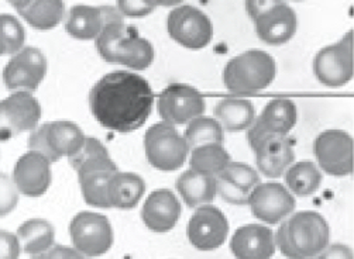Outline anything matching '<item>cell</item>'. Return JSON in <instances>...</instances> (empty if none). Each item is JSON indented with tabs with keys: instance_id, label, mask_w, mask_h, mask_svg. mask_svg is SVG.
<instances>
[{
	"instance_id": "1",
	"label": "cell",
	"mask_w": 354,
	"mask_h": 259,
	"mask_svg": "<svg viewBox=\"0 0 354 259\" xmlns=\"http://www.w3.org/2000/svg\"><path fill=\"white\" fill-rule=\"evenodd\" d=\"M154 104L149 81L129 70H115L100 78L89 93L97 123L112 131L131 133L143 127Z\"/></svg>"
},
{
	"instance_id": "2",
	"label": "cell",
	"mask_w": 354,
	"mask_h": 259,
	"mask_svg": "<svg viewBox=\"0 0 354 259\" xmlns=\"http://www.w3.org/2000/svg\"><path fill=\"white\" fill-rule=\"evenodd\" d=\"M329 224L322 214L298 211L279 226L275 245L288 259L315 258L329 245Z\"/></svg>"
},
{
	"instance_id": "3",
	"label": "cell",
	"mask_w": 354,
	"mask_h": 259,
	"mask_svg": "<svg viewBox=\"0 0 354 259\" xmlns=\"http://www.w3.org/2000/svg\"><path fill=\"white\" fill-rule=\"evenodd\" d=\"M99 55L111 64L145 70L154 61L153 44L138 34V30L124 21L104 26L95 40Z\"/></svg>"
},
{
	"instance_id": "4",
	"label": "cell",
	"mask_w": 354,
	"mask_h": 259,
	"mask_svg": "<svg viewBox=\"0 0 354 259\" xmlns=\"http://www.w3.org/2000/svg\"><path fill=\"white\" fill-rule=\"evenodd\" d=\"M275 75L277 64L268 52L249 50L226 64L223 82L234 93H253L268 88L274 82Z\"/></svg>"
},
{
	"instance_id": "5",
	"label": "cell",
	"mask_w": 354,
	"mask_h": 259,
	"mask_svg": "<svg viewBox=\"0 0 354 259\" xmlns=\"http://www.w3.org/2000/svg\"><path fill=\"white\" fill-rule=\"evenodd\" d=\"M85 140L86 137L78 124L68 120H57L31 131L28 148L30 151L41 154L53 164L61 158L71 160L77 155Z\"/></svg>"
},
{
	"instance_id": "6",
	"label": "cell",
	"mask_w": 354,
	"mask_h": 259,
	"mask_svg": "<svg viewBox=\"0 0 354 259\" xmlns=\"http://www.w3.org/2000/svg\"><path fill=\"white\" fill-rule=\"evenodd\" d=\"M247 13L252 16L259 39L270 46L288 43L297 32L295 10L284 2H249Z\"/></svg>"
},
{
	"instance_id": "7",
	"label": "cell",
	"mask_w": 354,
	"mask_h": 259,
	"mask_svg": "<svg viewBox=\"0 0 354 259\" xmlns=\"http://www.w3.org/2000/svg\"><path fill=\"white\" fill-rule=\"evenodd\" d=\"M145 150L149 162L158 171L169 172L184 166L189 146L174 126L160 122L153 124L145 135Z\"/></svg>"
},
{
	"instance_id": "8",
	"label": "cell",
	"mask_w": 354,
	"mask_h": 259,
	"mask_svg": "<svg viewBox=\"0 0 354 259\" xmlns=\"http://www.w3.org/2000/svg\"><path fill=\"white\" fill-rule=\"evenodd\" d=\"M69 234L74 248L84 256H100L113 245V229L111 221L99 213H78L71 221Z\"/></svg>"
},
{
	"instance_id": "9",
	"label": "cell",
	"mask_w": 354,
	"mask_h": 259,
	"mask_svg": "<svg viewBox=\"0 0 354 259\" xmlns=\"http://www.w3.org/2000/svg\"><path fill=\"white\" fill-rule=\"evenodd\" d=\"M167 30L174 41L189 50L205 48L214 37V24L207 15L191 5H183L169 12Z\"/></svg>"
},
{
	"instance_id": "10",
	"label": "cell",
	"mask_w": 354,
	"mask_h": 259,
	"mask_svg": "<svg viewBox=\"0 0 354 259\" xmlns=\"http://www.w3.org/2000/svg\"><path fill=\"white\" fill-rule=\"evenodd\" d=\"M313 73L317 81L329 88L344 86L353 79V31L347 32L339 43L316 54Z\"/></svg>"
},
{
	"instance_id": "11",
	"label": "cell",
	"mask_w": 354,
	"mask_h": 259,
	"mask_svg": "<svg viewBox=\"0 0 354 259\" xmlns=\"http://www.w3.org/2000/svg\"><path fill=\"white\" fill-rule=\"evenodd\" d=\"M41 119V106L30 92H13L0 100V141L34 131Z\"/></svg>"
},
{
	"instance_id": "12",
	"label": "cell",
	"mask_w": 354,
	"mask_h": 259,
	"mask_svg": "<svg viewBox=\"0 0 354 259\" xmlns=\"http://www.w3.org/2000/svg\"><path fill=\"white\" fill-rule=\"evenodd\" d=\"M157 108L162 122L176 127L203 116L206 103L195 88L184 84H172L160 93Z\"/></svg>"
},
{
	"instance_id": "13",
	"label": "cell",
	"mask_w": 354,
	"mask_h": 259,
	"mask_svg": "<svg viewBox=\"0 0 354 259\" xmlns=\"http://www.w3.org/2000/svg\"><path fill=\"white\" fill-rule=\"evenodd\" d=\"M353 137L343 130H326L313 141V155L328 175L347 176L353 173Z\"/></svg>"
},
{
	"instance_id": "14",
	"label": "cell",
	"mask_w": 354,
	"mask_h": 259,
	"mask_svg": "<svg viewBox=\"0 0 354 259\" xmlns=\"http://www.w3.org/2000/svg\"><path fill=\"white\" fill-rule=\"evenodd\" d=\"M47 73V58L41 50L24 47L15 54L3 69V81L15 92H32L40 86Z\"/></svg>"
},
{
	"instance_id": "15",
	"label": "cell",
	"mask_w": 354,
	"mask_h": 259,
	"mask_svg": "<svg viewBox=\"0 0 354 259\" xmlns=\"http://www.w3.org/2000/svg\"><path fill=\"white\" fill-rule=\"evenodd\" d=\"M188 240L198 251H215L229 234V221L222 210L212 204L198 207L187 229Z\"/></svg>"
},
{
	"instance_id": "16",
	"label": "cell",
	"mask_w": 354,
	"mask_h": 259,
	"mask_svg": "<svg viewBox=\"0 0 354 259\" xmlns=\"http://www.w3.org/2000/svg\"><path fill=\"white\" fill-rule=\"evenodd\" d=\"M252 213L267 224H278L297 207L294 195L278 182L260 183L254 188L250 198Z\"/></svg>"
},
{
	"instance_id": "17",
	"label": "cell",
	"mask_w": 354,
	"mask_h": 259,
	"mask_svg": "<svg viewBox=\"0 0 354 259\" xmlns=\"http://www.w3.org/2000/svg\"><path fill=\"white\" fill-rule=\"evenodd\" d=\"M257 168L271 179L281 178L295 161L294 141L288 135H264L250 144Z\"/></svg>"
},
{
	"instance_id": "18",
	"label": "cell",
	"mask_w": 354,
	"mask_h": 259,
	"mask_svg": "<svg viewBox=\"0 0 354 259\" xmlns=\"http://www.w3.org/2000/svg\"><path fill=\"white\" fill-rule=\"evenodd\" d=\"M115 21H123L116 6L77 5L68 12L65 31L77 40H96L104 26Z\"/></svg>"
},
{
	"instance_id": "19",
	"label": "cell",
	"mask_w": 354,
	"mask_h": 259,
	"mask_svg": "<svg viewBox=\"0 0 354 259\" xmlns=\"http://www.w3.org/2000/svg\"><path fill=\"white\" fill-rule=\"evenodd\" d=\"M298 119L297 104L290 99H274L247 130V141L253 144L264 135H288Z\"/></svg>"
},
{
	"instance_id": "20",
	"label": "cell",
	"mask_w": 354,
	"mask_h": 259,
	"mask_svg": "<svg viewBox=\"0 0 354 259\" xmlns=\"http://www.w3.org/2000/svg\"><path fill=\"white\" fill-rule=\"evenodd\" d=\"M51 178V162L35 151L17 160L12 176L19 193L27 198L43 196L50 188Z\"/></svg>"
},
{
	"instance_id": "21",
	"label": "cell",
	"mask_w": 354,
	"mask_h": 259,
	"mask_svg": "<svg viewBox=\"0 0 354 259\" xmlns=\"http://www.w3.org/2000/svg\"><path fill=\"white\" fill-rule=\"evenodd\" d=\"M183 213V206L169 189H157L151 192L141 209V218H143L147 229L154 233H168L176 223Z\"/></svg>"
},
{
	"instance_id": "22",
	"label": "cell",
	"mask_w": 354,
	"mask_h": 259,
	"mask_svg": "<svg viewBox=\"0 0 354 259\" xmlns=\"http://www.w3.org/2000/svg\"><path fill=\"white\" fill-rule=\"evenodd\" d=\"M275 248L272 230L260 224H247L237 229L230 241V249L236 259H271Z\"/></svg>"
},
{
	"instance_id": "23",
	"label": "cell",
	"mask_w": 354,
	"mask_h": 259,
	"mask_svg": "<svg viewBox=\"0 0 354 259\" xmlns=\"http://www.w3.org/2000/svg\"><path fill=\"white\" fill-rule=\"evenodd\" d=\"M176 191L188 207H201L214 202L216 196V176L196 172L194 169L185 171L176 179Z\"/></svg>"
},
{
	"instance_id": "24",
	"label": "cell",
	"mask_w": 354,
	"mask_h": 259,
	"mask_svg": "<svg viewBox=\"0 0 354 259\" xmlns=\"http://www.w3.org/2000/svg\"><path fill=\"white\" fill-rule=\"evenodd\" d=\"M146 182L133 172H115L108 184V199L111 207L130 210L145 196Z\"/></svg>"
},
{
	"instance_id": "25",
	"label": "cell",
	"mask_w": 354,
	"mask_h": 259,
	"mask_svg": "<svg viewBox=\"0 0 354 259\" xmlns=\"http://www.w3.org/2000/svg\"><path fill=\"white\" fill-rule=\"evenodd\" d=\"M10 5L31 27L37 30H51L65 17V5L58 0L12 2Z\"/></svg>"
},
{
	"instance_id": "26",
	"label": "cell",
	"mask_w": 354,
	"mask_h": 259,
	"mask_svg": "<svg viewBox=\"0 0 354 259\" xmlns=\"http://www.w3.org/2000/svg\"><path fill=\"white\" fill-rule=\"evenodd\" d=\"M215 117L223 130L236 133L249 130L256 120V108L244 99H223L215 106Z\"/></svg>"
},
{
	"instance_id": "27",
	"label": "cell",
	"mask_w": 354,
	"mask_h": 259,
	"mask_svg": "<svg viewBox=\"0 0 354 259\" xmlns=\"http://www.w3.org/2000/svg\"><path fill=\"white\" fill-rule=\"evenodd\" d=\"M17 238L21 251L28 255H39L55 245V230L44 218H30L19 227Z\"/></svg>"
},
{
	"instance_id": "28",
	"label": "cell",
	"mask_w": 354,
	"mask_h": 259,
	"mask_svg": "<svg viewBox=\"0 0 354 259\" xmlns=\"http://www.w3.org/2000/svg\"><path fill=\"white\" fill-rule=\"evenodd\" d=\"M78 176L93 171H118V165L109 155L106 146L93 137H86L81 151L69 160Z\"/></svg>"
},
{
	"instance_id": "29",
	"label": "cell",
	"mask_w": 354,
	"mask_h": 259,
	"mask_svg": "<svg viewBox=\"0 0 354 259\" xmlns=\"http://www.w3.org/2000/svg\"><path fill=\"white\" fill-rule=\"evenodd\" d=\"M324 180L321 169L313 162L304 161L292 164L286 172L288 191L297 196H310L321 188Z\"/></svg>"
},
{
	"instance_id": "30",
	"label": "cell",
	"mask_w": 354,
	"mask_h": 259,
	"mask_svg": "<svg viewBox=\"0 0 354 259\" xmlns=\"http://www.w3.org/2000/svg\"><path fill=\"white\" fill-rule=\"evenodd\" d=\"M230 164V155L222 144H206L192 148L189 165L191 169L218 176Z\"/></svg>"
},
{
	"instance_id": "31",
	"label": "cell",
	"mask_w": 354,
	"mask_h": 259,
	"mask_svg": "<svg viewBox=\"0 0 354 259\" xmlns=\"http://www.w3.org/2000/svg\"><path fill=\"white\" fill-rule=\"evenodd\" d=\"M113 173L115 171H93L78 176L82 196L89 206L99 209L111 207L108 199V184Z\"/></svg>"
},
{
	"instance_id": "32",
	"label": "cell",
	"mask_w": 354,
	"mask_h": 259,
	"mask_svg": "<svg viewBox=\"0 0 354 259\" xmlns=\"http://www.w3.org/2000/svg\"><path fill=\"white\" fill-rule=\"evenodd\" d=\"M184 138L189 146V150L195 146L206 144H222L225 141L223 128L219 122L214 117L199 116L188 123Z\"/></svg>"
},
{
	"instance_id": "33",
	"label": "cell",
	"mask_w": 354,
	"mask_h": 259,
	"mask_svg": "<svg viewBox=\"0 0 354 259\" xmlns=\"http://www.w3.org/2000/svg\"><path fill=\"white\" fill-rule=\"evenodd\" d=\"M0 37H2L9 55L24 48L26 31L17 17L9 13H0Z\"/></svg>"
},
{
	"instance_id": "34",
	"label": "cell",
	"mask_w": 354,
	"mask_h": 259,
	"mask_svg": "<svg viewBox=\"0 0 354 259\" xmlns=\"http://www.w3.org/2000/svg\"><path fill=\"white\" fill-rule=\"evenodd\" d=\"M218 176L229 180L234 186L252 193L257 184L261 183L259 172L250 165L241 162H230Z\"/></svg>"
},
{
	"instance_id": "35",
	"label": "cell",
	"mask_w": 354,
	"mask_h": 259,
	"mask_svg": "<svg viewBox=\"0 0 354 259\" xmlns=\"http://www.w3.org/2000/svg\"><path fill=\"white\" fill-rule=\"evenodd\" d=\"M19 191L13 179L0 172V217L10 214L19 203Z\"/></svg>"
},
{
	"instance_id": "36",
	"label": "cell",
	"mask_w": 354,
	"mask_h": 259,
	"mask_svg": "<svg viewBox=\"0 0 354 259\" xmlns=\"http://www.w3.org/2000/svg\"><path fill=\"white\" fill-rule=\"evenodd\" d=\"M216 192L230 204H249L252 198V192L234 186L233 183L221 176H216Z\"/></svg>"
},
{
	"instance_id": "37",
	"label": "cell",
	"mask_w": 354,
	"mask_h": 259,
	"mask_svg": "<svg viewBox=\"0 0 354 259\" xmlns=\"http://www.w3.org/2000/svg\"><path fill=\"white\" fill-rule=\"evenodd\" d=\"M156 8H157V3L141 2V0H136V2L122 0V2L116 3V9L123 17H145L153 13Z\"/></svg>"
},
{
	"instance_id": "38",
	"label": "cell",
	"mask_w": 354,
	"mask_h": 259,
	"mask_svg": "<svg viewBox=\"0 0 354 259\" xmlns=\"http://www.w3.org/2000/svg\"><path fill=\"white\" fill-rule=\"evenodd\" d=\"M21 247L17 236L0 230V259H19Z\"/></svg>"
},
{
	"instance_id": "39",
	"label": "cell",
	"mask_w": 354,
	"mask_h": 259,
	"mask_svg": "<svg viewBox=\"0 0 354 259\" xmlns=\"http://www.w3.org/2000/svg\"><path fill=\"white\" fill-rule=\"evenodd\" d=\"M31 259H88V258L84 256L81 252H78L75 248L57 244L43 253L31 255Z\"/></svg>"
},
{
	"instance_id": "40",
	"label": "cell",
	"mask_w": 354,
	"mask_h": 259,
	"mask_svg": "<svg viewBox=\"0 0 354 259\" xmlns=\"http://www.w3.org/2000/svg\"><path fill=\"white\" fill-rule=\"evenodd\" d=\"M316 259H353V251L344 244H333L326 247Z\"/></svg>"
},
{
	"instance_id": "41",
	"label": "cell",
	"mask_w": 354,
	"mask_h": 259,
	"mask_svg": "<svg viewBox=\"0 0 354 259\" xmlns=\"http://www.w3.org/2000/svg\"><path fill=\"white\" fill-rule=\"evenodd\" d=\"M5 54H8V50H6V44H5V41H3L2 37H0V57L5 55Z\"/></svg>"
},
{
	"instance_id": "42",
	"label": "cell",
	"mask_w": 354,
	"mask_h": 259,
	"mask_svg": "<svg viewBox=\"0 0 354 259\" xmlns=\"http://www.w3.org/2000/svg\"><path fill=\"white\" fill-rule=\"evenodd\" d=\"M306 259H316V258H306Z\"/></svg>"
}]
</instances>
